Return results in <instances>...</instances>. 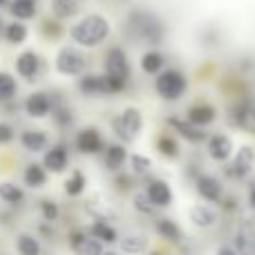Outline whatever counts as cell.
<instances>
[{"instance_id":"c3c4849f","label":"cell","mask_w":255,"mask_h":255,"mask_svg":"<svg viewBox=\"0 0 255 255\" xmlns=\"http://www.w3.org/2000/svg\"><path fill=\"white\" fill-rule=\"evenodd\" d=\"M103 255H117V253H103Z\"/></svg>"},{"instance_id":"b9f144b4","label":"cell","mask_w":255,"mask_h":255,"mask_svg":"<svg viewBox=\"0 0 255 255\" xmlns=\"http://www.w3.org/2000/svg\"><path fill=\"white\" fill-rule=\"evenodd\" d=\"M130 186H132V179L128 175H119V177H117V188H119V190H124V193H126Z\"/></svg>"},{"instance_id":"ee69618b","label":"cell","mask_w":255,"mask_h":255,"mask_svg":"<svg viewBox=\"0 0 255 255\" xmlns=\"http://www.w3.org/2000/svg\"><path fill=\"white\" fill-rule=\"evenodd\" d=\"M249 204H251V208L255 211V184L249 188Z\"/></svg>"},{"instance_id":"83f0119b","label":"cell","mask_w":255,"mask_h":255,"mask_svg":"<svg viewBox=\"0 0 255 255\" xmlns=\"http://www.w3.org/2000/svg\"><path fill=\"white\" fill-rule=\"evenodd\" d=\"M0 199L4 204H11V206H18V204L25 202V190L20 186H16L13 181H2L0 184Z\"/></svg>"},{"instance_id":"f6af8a7d","label":"cell","mask_w":255,"mask_h":255,"mask_svg":"<svg viewBox=\"0 0 255 255\" xmlns=\"http://www.w3.org/2000/svg\"><path fill=\"white\" fill-rule=\"evenodd\" d=\"M4 36V20H2V16H0V38Z\"/></svg>"},{"instance_id":"bcb514c9","label":"cell","mask_w":255,"mask_h":255,"mask_svg":"<svg viewBox=\"0 0 255 255\" xmlns=\"http://www.w3.org/2000/svg\"><path fill=\"white\" fill-rule=\"evenodd\" d=\"M7 4H9V0H0V9H2V7H7Z\"/></svg>"},{"instance_id":"e575fe53","label":"cell","mask_w":255,"mask_h":255,"mask_svg":"<svg viewBox=\"0 0 255 255\" xmlns=\"http://www.w3.org/2000/svg\"><path fill=\"white\" fill-rule=\"evenodd\" d=\"M119 247H121V251L128 255H139L145 251L148 242H145V238H141V235H126V238L119 240Z\"/></svg>"},{"instance_id":"d6a6232c","label":"cell","mask_w":255,"mask_h":255,"mask_svg":"<svg viewBox=\"0 0 255 255\" xmlns=\"http://www.w3.org/2000/svg\"><path fill=\"white\" fill-rule=\"evenodd\" d=\"M85 186H88V179L81 170H72V175L65 179V195L67 197H79V195L85 193Z\"/></svg>"},{"instance_id":"4fadbf2b","label":"cell","mask_w":255,"mask_h":255,"mask_svg":"<svg viewBox=\"0 0 255 255\" xmlns=\"http://www.w3.org/2000/svg\"><path fill=\"white\" fill-rule=\"evenodd\" d=\"M67 163H70V152L63 143H56L52 148L45 150L43 154V168L47 172H65L67 170Z\"/></svg>"},{"instance_id":"d590c367","label":"cell","mask_w":255,"mask_h":255,"mask_svg":"<svg viewBox=\"0 0 255 255\" xmlns=\"http://www.w3.org/2000/svg\"><path fill=\"white\" fill-rule=\"evenodd\" d=\"M49 115H52L54 124L58 128H70L74 124V115H72V110L65 103H52V112H49Z\"/></svg>"},{"instance_id":"60d3db41","label":"cell","mask_w":255,"mask_h":255,"mask_svg":"<svg viewBox=\"0 0 255 255\" xmlns=\"http://www.w3.org/2000/svg\"><path fill=\"white\" fill-rule=\"evenodd\" d=\"M13 136H16V132H13V128L9 124H4V121H0V145H7L13 141Z\"/></svg>"},{"instance_id":"603a6c76","label":"cell","mask_w":255,"mask_h":255,"mask_svg":"<svg viewBox=\"0 0 255 255\" xmlns=\"http://www.w3.org/2000/svg\"><path fill=\"white\" fill-rule=\"evenodd\" d=\"M233 249L238 255H255V229L242 226L233 240Z\"/></svg>"},{"instance_id":"7a4b0ae2","label":"cell","mask_w":255,"mask_h":255,"mask_svg":"<svg viewBox=\"0 0 255 255\" xmlns=\"http://www.w3.org/2000/svg\"><path fill=\"white\" fill-rule=\"evenodd\" d=\"M110 31L112 27L108 22V18L99 16V13H90V16H83L79 22L72 25L70 36L81 47H99L101 43L108 40Z\"/></svg>"},{"instance_id":"5b68a950","label":"cell","mask_w":255,"mask_h":255,"mask_svg":"<svg viewBox=\"0 0 255 255\" xmlns=\"http://www.w3.org/2000/svg\"><path fill=\"white\" fill-rule=\"evenodd\" d=\"M54 67H56V72L63 76H83L85 70H88V58L76 47H63L61 52L56 54Z\"/></svg>"},{"instance_id":"8fae6325","label":"cell","mask_w":255,"mask_h":255,"mask_svg":"<svg viewBox=\"0 0 255 255\" xmlns=\"http://www.w3.org/2000/svg\"><path fill=\"white\" fill-rule=\"evenodd\" d=\"M143 193L148 195V199L152 202L154 208H168V206H172V202H175V195H172L170 184L163 179H150Z\"/></svg>"},{"instance_id":"7bdbcfd3","label":"cell","mask_w":255,"mask_h":255,"mask_svg":"<svg viewBox=\"0 0 255 255\" xmlns=\"http://www.w3.org/2000/svg\"><path fill=\"white\" fill-rule=\"evenodd\" d=\"M215 255H238V251H235L233 247H220Z\"/></svg>"},{"instance_id":"8d00e7d4","label":"cell","mask_w":255,"mask_h":255,"mask_svg":"<svg viewBox=\"0 0 255 255\" xmlns=\"http://www.w3.org/2000/svg\"><path fill=\"white\" fill-rule=\"evenodd\" d=\"M40 34L45 36L47 40H58L63 36V25L56 16H49L40 22Z\"/></svg>"},{"instance_id":"4dcf8cb0","label":"cell","mask_w":255,"mask_h":255,"mask_svg":"<svg viewBox=\"0 0 255 255\" xmlns=\"http://www.w3.org/2000/svg\"><path fill=\"white\" fill-rule=\"evenodd\" d=\"M16 251L18 255H40L43 247H40L38 238H34L31 233H20L16 238Z\"/></svg>"},{"instance_id":"ab89813d","label":"cell","mask_w":255,"mask_h":255,"mask_svg":"<svg viewBox=\"0 0 255 255\" xmlns=\"http://www.w3.org/2000/svg\"><path fill=\"white\" fill-rule=\"evenodd\" d=\"M132 206H134L136 211L141 213V215H152V213L157 211V208L152 206V202L148 199V195H145V193H136L134 199H132Z\"/></svg>"},{"instance_id":"e0dca14e","label":"cell","mask_w":255,"mask_h":255,"mask_svg":"<svg viewBox=\"0 0 255 255\" xmlns=\"http://www.w3.org/2000/svg\"><path fill=\"white\" fill-rule=\"evenodd\" d=\"M188 220L197 229H213L217 224V211L211 208L208 204H195L188 211Z\"/></svg>"},{"instance_id":"9c48e42d","label":"cell","mask_w":255,"mask_h":255,"mask_svg":"<svg viewBox=\"0 0 255 255\" xmlns=\"http://www.w3.org/2000/svg\"><path fill=\"white\" fill-rule=\"evenodd\" d=\"M70 249L74 255H103V244L94 240L88 231H72L70 233Z\"/></svg>"},{"instance_id":"44dd1931","label":"cell","mask_w":255,"mask_h":255,"mask_svg":"<svg viewBox=\"0 0 255 255\" xmlns=\"http://www.w3.org/2000/svg\"><path fill=\"white\" fill-rule=\"evenodd\" d=\"M154 231H157L159 238L170 242V244H179L181 238H184L179 224H177L175 220H170V217H159V220L154 222Z\"/></svg>"},{"instance_id":"52a82bcc","label":"cell","mask_w":255,"mask_h":255,"mask_svg":"<svg viewBox=\"0 0 255 255\" xmlns=\"http://www.w3.org/2000/svg\"><path fill=\"white\" fill-rule=\"evenodd\" d=\"M255 168V150L251 145H240V150L233 154V161H231L229 175L233 179H244L253 172Z\"/></svg>"},{"instance_id":"484cf974","label":"cell","mask_w":255,"mask_h":255,"mask_svg":"<svg viewBox=\"0 0 255 255\" xmlns=\"http://www.w3.org/2000/svg\"><path fill=\"white\" fill-rule=\"evenodd\" d=\"M79 90L81 94H88V97L106 94V90H103V74H83L79 79Z\"/></svg>"},{"instance_id":"ffe728a7","label":"cell","mask_w":255,"mask_h":255,"mask_svg":"<svg viewBox=\"0 0 255 255\" xmlns=\"http://www.w3.org/2000/svg\"><path fill=\"white\" fill-rule=\"evenodd\" d=\"M20 145L27 152H43L49 145V134L43 130H25L20 132Z\"/></svg>"},{"instance_id":"74e56055","label":"cell","mask_w":255,"mask_h":255,"mask_svg":"<svg viewBox=\"0 0 255 255\" xmlns=\"http://www.w3.org/2000/svg\"><path fill=\"white\" fill-rule=\"evenodd\" d=\"M128 161H130V168H132V172H134V175H145V172L152 168V161H150L145 154H139V152L130 154V157H128Z\"/></svg>"},{"instance_id":"ba28073f","label":"cell","mask_w":255,"mask_h":255,"mask_svg":"<svg viewBox=\"0 0 255 255\" xmlns=\"http://www.w3.org/2000/svg\"><path fill=\"white\" fill-rule=\"evenodd\" d=\"M74 143H76V150H79L81 154H99V152H103V150H106L103 134L97 130V128H92V126L79 130Z\"/></svg>"},{"instance_id":"7dc6e473","label":"cell","mask_w":255,"mask_h":255,"mask_svg":"<svg viewBox=\"0 0 255 255\" xmlns=\"http://www.w3.org/2000/svg\"><path fill=\"white\" fill-rule=\"evenodd\" d=\"M148 255H161V253H157V251H152V253H148Z\"/></svg>"},{"instance_id":"5bb4252c","label":"cell","mask_w":255,"mask_h":255,"mask_svg":"<svg viewBox=\"0 0 255 255\" xmlns=\"http://www.w3.org/2000/svg\"><path fill=\"white\" fill-rule=\"evenodd\" d=\"M233 139H231L229 134H222V132H217V134L208 136V154H211V159H215V161L224 163L229 161L231 157H233Z\"/></svg>"},{"instance_id":"3957f363","label":"cell","mask_w":255,"mask_h":255,"mask_svg":"<svg viewBox=\"0 0 255 255\" xmlns=\"http://www.w3.org/2000/svg\"><path fill=\"white\" fill-rule=\"evenodd\" d=\"M154 90L161 99L166 101H177L186 94L188 90V79L184 76V72L179 70H163L157 74V81H154Z\"/></svg>"},{"instance_id":"6da1fadb","label":"cell","mask_w":255,"mask_h":255,"mask_svg":"<svg viewBox=\"0 0 255 255\" xmlns=\"http://www.w3.org/2000/svg\"><path fill=\"white\" fill-rule=\"evenodd\" d=\"M126 31L136 43L159 45L163 40V34H166V25L157 13L145 11V9H134V11L128 13Z\"/></svg>"},{"instance_id":"30bf717a","label":"cell","mask_w":255,"mask_h":255,"mask_svg":"<svg viewBox=\"0 0 255 255\" xmlns=\"http://www.w3.org/2000/svg\"><path fill=\"white\" fill-rule=\"evenodd\" d=\"M195 190H197V195L204 202H211V204L222 202V197H224L222 181L213 175H204V172L197 175V179H195Z\"/></svg>"},{"instance_id":"f546056e","label":"cell","mask_w":255,"mask_h":255,"mask_svg":"<svg viewBox=\"0 0 255 255\" xmlns=\"http://www.w3.org/2000/svg\"><path fill=\"white\" fill-rule=\"evenodd\" d=\"M49 4L58 20H67L79 13V0H49Z\"/></svg>"},{"instance_id":"7c38bea8","label":"cell","mask_w":255,"mask_h":255,"mask_svg":"<svg viewBox=\"0 0 255 255\" xmlns=\"http://www.w3.org/2000/svg\"><path fill=\"white\" fill-rule=\"evenodd\" d=\"M52 103L54 99L49 97L47 92H31L29 97L25 99V103H22V108H25L27 117H31V119H45V117H49V112H52Z\"/></svg>"},{"instance_id":"681fc988","label":"cell","mask_w":255,"mask_h":255,"mask_svg":"<svg viewBox=\"0 0 255 255\" xmlns=\"http://www.w3.org/2000/svg\"><path fill=\"white\" fill-rule=\"evenodd\" d=\"M253 121H255V110H253Z\"/></svg>"},{"instance_id":"f35d334b","label":"cell","mask_w":255,"mask_h":255,"mask_svg":"<svg viewBox=\"0 0 255 255\" xmlns=\"http://www.w3.org/2000/svg\"><path fill=\"white\" fill-rule=\"evenodd\" d=\"M40 215H43V220L47 222V224H52V222L58 220L61 208H58V204L54 202V199H40Z\"/></svg>"},{"instance_id":"4316f807","label":"cell","mask_w":255,"mask_h":255,"mask_svg":"<svg viewBox=\"0 0 255 255\" xmlns=\"http://www.w3.org/2000/svg\"><path fill=\"white\" fill-rule=\"evenodd\" d=\"M27 36H29V29H27L25 22L20 20H11L4 25V36L2 38L7 40L9 45H22L27 40Z\"/></svg>"},{"instance_id":"277c9868","label":"cell","mask_w":255,"mask_h":255,"mask_svg":"<svg viewBox=\"0 0 255 255\" xmlns=\"http://www.w3.org/2000/svg\"><path fill=\"white\" fill-rule=\"evenodd\" d=\"M112 130L119 136V141H134L136 134L143 130V115H141L136 108H126L119 117L112 119Z\"/></svg>"},{"instance_id":"f907efd6","label":"cell","mask_w":255,"mask_h":255,"mask_svg":"<svg viewBox=\"0 0 255 255\" xmlns=\"http://www.w3.org/2000/svg\"><path fill=\"white\" fill-rule=\"evenodd\" d=\"M79 2H81V0H79Z\"/></svg>"},{"instance_id":"2e32d148","label":"cell","mask_w":255,"mask_h":255,"mask_svg":"<svg viewBox=\"0 0 255 255\" xmlns=\"http://www.w3.org/2000/svg\"><path fill=\"white\" fill-rule=\"evenodd\" d=\"M168 126H170L172 130H177V134L184 136L190 143H204V141H208V134L204 128H197V126L188 124V121H181V119H177V117H170Z\"/></svg>"},{"instance_id":"7402d4cb","label":"cell","mask_w":255,"mask_h":255,"mask_svg":"<svg viewBox=\"0 0 255 255\" xmlns=\"http://www.w3.org/2000/svg\"><path fill=\"white\" fill-rule=\"evenodd\" d=\"M88 233L92 235L94 240H99L101 244H115V242H119V233H117V229L112 224H108L106 220H94Z\"/></svg>"},{"instance_id":"cb8c5ba5","label":"cell","mask_w":255,"mask_h":255,"mask_svg":"<svg viewBox=\"0 0 255 255\" xmlns=\"http://www.w3.org/2000/svg\"><path fill=\"white\" fill-rule=\"evenodd\" d=\"M7 7H9V13L13 16V20L25 22V20H31V18L36 16L38 4H36V0H11Z\"/></svg>"},{"instance_id":"d4e9b609","label":"cell","mask_w":255,"mask_h":255,"mask_svg":"<svg viewBox=\"0 0 255 255\" xmlns=\"http://www.w3.org/2000/svg\"><path fill=\"white\" fill-rule=\"evenodd\" d=\"M22 181H25V186H29V188H43V186L47 184V170L43 168V163L34 161L25 168Z\"/></svg>"},{"instance_id":"8992f818","label":"cell","mask_w":255,"mask_h":255,"mask_svg":"<svg viewBox=\"0 0 255 255\" xmlns=\"http://www.w3.org/2000/svg\"><path fill=\"white\" fill-rule=\"evenodd\" d=\"M103 67H106L103 74L115 76V79L126 81V83L130 81V61H128V54L121 47L108 49L106 61H103Z\"/></svg>"},{"instance_id":"1f68e13d","label":"cell","mask_w":255,"mask_h":255,"mask_svg":"<svg viewBox=\"0 0 255 255\" xmlns=\"http://www.w3.org/2000/svg\"><path fill=\"white\" fill-rule=\"evenodd\" d=\"M163 65H166L163 54L154 52V49H150V52H145L143 56H141V70H143L145 74H159V72H163Z\"/></svg>"},{"instance_id":"ac0fdd59","label":"cell","mask_w":255,"mask_h":255,"mask_svg":"<svg viewBox=\"0 0 255 255\" xmlns=\"http://www.w3.org/2000/svg\"><path fill=\"white\" fill-rule=\"evenodd\" d=\"M215 117H217V110L213 106H208V103H197V106H193L186 112V121L197 128L211 126L213 121H215Z\"/></svg>"},{"instance_id":"d6986e66","label":"cell","mask_w":255,"mask_h":255,"mask_svg":"<svg viewBox=\"0 0 255 255\" xmlns=\"http://www.w3.org/2000/svg\"><path fill=\"white\" fill-rule=\"evenodd\" d=\"M128 150L124 143H112V145H106V150H103V163H106L108 170L112 172H119L121 168H124V163L128 161Z\"/></svg>"},{"instance_id":"f1b7e54d","label":"cell","mask_w":255,"mask_h":255,"mask_svg":"<svg viewBox=\"0 0 255 255\" xmlns=\"http://www.w3.org/2000/svg\"><path fill=\"white\" fill-rule=\"evenodd\" d=\"M18 94V81L9 72H0V103H11Z\"/></svg>"},{"instance_id":"9a60e30c","label":"cell","mask_w":255,"mask_h":255,"mask_svg":"<svg viewBox=\"0 0 255 255\" xmlns=\"http://www.w3.org/2000/svg\"><path fill=\"white\" fill-rule=\"evenodd\" d=\"M40 72V58L36 52L27 49V52H20V56L16 58V74L20 76L22 81H34Z\"/></svg>"},{"instance_id":"836d02e7","label":"cell","mask_w":255,"mask_h":255,"mask_svg":"<svg viewBox=\"0 0 255 255\" xmlns=\"http://www.w3.org/2000/svg\"><path fill=\"white\" fill-rule=\"evenodd\" d=\"M157 150H159V154L161 157H166V159H177L179 157V141L175 139L172 134H161L157 139Z\"/></svg>"}]
</instances>
